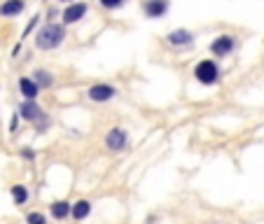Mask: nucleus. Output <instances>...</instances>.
<instances>
[{
	"mask_svg": "<svg viewBox=\"0 0 264 224\" xmlns=\"http://www.w3.org/2000/svg\"><path fill=\"white\" fill-rule=\"evenodd\" d=\"M68 40V28L61 21H45L33 33V47L37 52H56Z\"/></svg>",
	"mask_w": 264,
	"mask_h": 224,
	"instance_id": "nucleus-1",
	"label": "nucleus"
},
{
	"mask_svg": "<svg viewBox=\"0 0 264 224\" xmlns=\"http://www.w3.org/2000/svg\"><path fill=\"white\" fill-rule=\"evenodd\" d=\"M222 66L220 61L213 59V56H206V59H199L197 63H194V68H192V77H194V82L201 86H206V89H213V86H217L222 82Z\"/></svg>",
	"mask_w": 264,
	"mask_h": 224,
	"instance_id": "nucleus-2",
	"label": "nucleus"
},
{
	"mask_svg": "<svg viewBox=\"0 0 264 224\" xmlns=\"http://www.w3.org/2000/svg\"><path fill=\"white\" fill-rule=\"evenodd\" d=\"M131 145V136H129V128L124 126H110L108 128V133L103 138V147L110 154H124V152L129 150Z\"/></svg>",
	"mask_w": 264,
	"mask_h": 224,
	"instance_id": "nucleus-3",
	"label": "nucleus"
},
{
	"mask_svg": "<svg viewBox=\"0 0 264 224\" xmlns=\"http://www.w3.org/2000/svg\"><path fill=\"white\" fill-rule=\"evenodd\" d=\"M239 49V37L234 35V33H220V35H215L213 40L208 42V52L213 59H227L232 56L234 52Z\"/></svg>",
	"mask_w": 264,
	"mask_h": 224,
	"instance_id": "nucleus-4",
	"label": "nucleus"
},
{
	"mask_svg": "<svg viewBox=\"0 0 264 224\" xmlns=\"http://www.w3.org/2000/svg\"><path fill=\"white\" fill-rule=\"evenodd\" d=\"M84 96L89 103H96V105H105V103H112L117 96H119V89L110 82H94V84L86 86Z\"/></svg>",
	"mask_w": 264,
	"mask_h": 224,
	"instance_id": "nucleus-5",
	"label": "nucleus"
},
{
	"mask_svg": "<svg viewBox=\"0 0 264 224\" xmlns=\"http://www.w3.org/2000/svg\"><path fill=\"white\" fill-rule=\"evenodd\" d=\"M89 3L86 0H73V3H68V5L61 7V17H59V21H61L66 28H70V26H77L80 21H84L86 17H89Z\"/></svg>",
	"mask_w": 264,
	"mask_h": 224,
	"instance_id": "nucleus-6",
	"label": "nucleus"
},
{
	"mask_svg": "<svg viewBox=\"0 0 264 224\" xmlns=\"http://www.w3.org/2000/svg\"><path fill=\"white\" fill-rule=\"evenodd\" d=\"M166 44L175 52H185V49H192L197 44V33L190 28H173L164 35Z\"/></svg>",
	"mask_w": 264,
	"mask_h": 224,
	"instance_id": "nucleus-7",
	"label": "nucleus"
},
{
	"mask_svg": "<svg viewBox=\"0 0 264 224\" xmlns=\"http://www.w3.org/2000/svg\"><path fill=\"white\" fill-rule=\"evenodd\" d=\"M171 12V0H141V14L150 21H161Z\"/></svg>",
	"mask_w": 264,
	"mask_h": 224,
	"instance_id": "nucleus-8",
	"label": "nucleus"
},
{
	"mask_svg": "<svg viewBox=\"0 0 264 224\" xmlns=\"http://www.w3.org/2000/svg\"><path fill=\"white\" fill-rule=\"evenodd\" d=\"M17 91H19V96H21V101H37L40 98V86L33 82L31 75H19L17 79Z\"/></svg>",
	"mask_w": 264,
	"mask_h": 224,
	"instance_id": "nucleus-9",
	"label": "nucleus"
},
{
	"mask_svg": "<svg viewBox=\"0 0 264 224\" xmlns=\"http://www.w3.org/2000/svg\"><path fill=\"white\" fill-rule=\"evenodd\" d=\"M45 112V108L37 101H21V103L17 105V115L21 121H26V124H33V121L37 119V117Z\"/></svg>",
	"mask_w": 264,
	"mask_h": 224,
	"instance_id": "nucleus-10",
	"label": "nucleus"
},
{
	"mask_svg": "<svg viewBox=\"0 0 264 224\" xmlns=\"http://www.w3.org/2000/svg\"><path fill=\"white\" fill-rule=\"evenodd\" d=\"M31 77H33V82L40 86V91H50V89H54L56 86V75L52 73L50 68H42V66L33 68Z\"/></svg>",
	"mask_w": 264,
	"mask_h": 224,
	"instance_id": "nucleus-11",
	"label": "nucleus"
},
{
	"mask_svg": "<svg viewBox=\"0 0 264 224\" xmlns=\"http://www.w3.org/2000/svg\"><path fill=\"white\" fill-rule=\"evenodd\" d=\"M28 0H3L0 3V19H17L26 12Z\"/></svg>",
	"mask_w": 264,
	"mask_h": 224,
	"instance_id": "nucleus-12",
	"label": "nucleus"
},
{
	"mask_svg": "<svg viewBox=\"0 0 264 224\" xmlns=\"http://www.w3.org/2000/svg\"><path fill=\"white\" fill-rule=\"evenodd\" d=\"M92 210H94V203L89 199H77L75 203H70V217L75 222H84L92 215Z\"/></svg>",
	"mask_w": 264,
	"mask_h": 224,
	"instance_id": "nucleus-13",
	"label": "nucleus"
},
{
	"mask_svg": "<svg viewBox=\"0 0 264 224\" xmlns=\"http://www.w3.org/2000/svg\"><path fill=\"white\" fill-rule=\"evenodd\" d=\"M10 196H12V203L17 208H24L28 201H31V192H28V187L26 185H21V182H14V185H10Z\"/></svg>",
	"mask_w": 264,
	"mask_h": 224,
	"instance_id": "nucleus-14",
	"label": "nucleus"
},
{
	"mask_svg": "<svg viewBox=\"0 0 264 224\" xmlns=\"http://www.w3.org/2000/svg\"><path fill=\"white\" fill-rule=\"evenodd\" d=\"M50 217L56 219V222H63V219L70 217V201L59 199L50 203Z\"/></svg>",
	"mask_w": 264,
	"mask_h": 224,
	"instance_id": "nucleus-15",
	"label": "nucleus"
},
{
	"mask_svg": "<svg viewBox=\"0 0 264 224\" xmlns=\"http://www.w3.org/2000/svg\"><path fill=\"white\" fill-rule=\"evenodd\" d=\"M40 19H45V14H42V12H35L31 19H28V21H26L24 30H21V37H19L21 42H26V40H28V37H31L33 33L37 30V26H40Z\"/></svg>",
	"mask_w": 264,
	"mask_h": 224,
	"instance_id": "nucleus-16",
	"label": "nucleus"
},
{
	"mask_svg": "<svg viewBox=\"0 0 264 224\" xmlns=\"http://www.w3.org/2000/svg\"><path fill=\"white\" fill-rule=\"evenodd\" d=\"M52 124H54V119H52V115L47 112V110H45L42 115H40L35 121H33L31 126L35 128V133H47V131L52 128Z\"/></svg>",
	"mask_w": 264,
	"mask_h": 224,
	"instance_id": "nucleus-17",
	"label": "nucleus"
},
{
	"mask_svg": "<svg viewBox=\"0 0 264 224\" xmlns=\"http://www.w3.org/2000/svg\"><path fill=\"white\" fill-rule=\"evenodd\" d=\"M96 3H99L103 12H119V10L129 5V0H96Z\"/></svg>",
	"mask_w": 264,
	"mask_h": 224,
	"instance_id": "nucleus-18",
	"label": "nucleus"
},
{
	"mask_svg": "<svg viewBox=\"0 0 264 224\" xmlns=\"http://www.w3.org/2000/svg\"><path fill=\"white\" fill-rule=\"evenodd\" d=\"M26 224H50V217L42 210H31L26 212Z\"/></svg>",
	"mask_w": 264,
	"mask_h": 224,
	"instance_id": "nucleus-19",
	"label": "nucleus"
},
{
	"mask_svg": "<svg viewBox=\"0 0 264 224\" xmlns=\"http://www.w3.org/2000/svg\"><path fill=\"white\" fill-rule=\"evenodd\" d=\"M19 157L24 159V161H35V159H37V152L33 150L31 145H24V147H19Z\"/></svg>",
	"mask_w": 264,
	"mask_h": 224,
	"instance_id": "nucleus-20",
	"label": "nucleus"
},
{
	"mask_svg": "<svg viewBox=\"0 0 264 224\" xmlns=\"http://www.w3.org/2000/svg\"><path fill=\"white\" fill-rule=\"evenodd\" d=\"M45 17H47V21H56V19L61 17V5H52L47 12H45Z\"/></svg>",
	"mask_w": 264,
	"mask_h": 224,
	"instance_id": "nucleus-21",
	"label": "nucleus"
},
{
	"mask_svg": "<svg viewBox=\"0 0 264 224\" xmlns=\"http://www.w3.org/2000/svg\"><path fill=\"white\" fill-rule=\"evenodd\" d=\"M17 128H19V115L14 112L12 119H10V133H17Z\"/></svg>",
	"mask_w": 264,
	"mask_h": 224,
	"instance_id": "nucleus-22",
	"label": "nucleus"
},
{
	"mask_svg": "<svg viewBox=\"0 0 264 224\" xmlns=\"http://www.w3.org/2000/svg\"><path fill=\"white\" fill-rule=\"evenodd\" d=\"M21 47H24V42H21V40H17V44L12 47V59H19V54H21Z\"/></svg>",
	"mask_w": 264,
	"mask_h": 224,
	"instance_id": "nucleus-23",
	"label": "nucleus"
},
{
	"mask_svg": "<svg viewBox=\"0 0 264 224\" xmlns=\"http://www.w3.org/2000/svg\"><path fill=\"white\" fill-rule=\"evenodd\" d=\"M68 3H73V0H54V5H68Z\"/></svg>",
	"mask_w": 264,
	"mask_h": 224,
	"instance_id": "nucleus-24",
	"label": "nucleus"
}]
</instances>
